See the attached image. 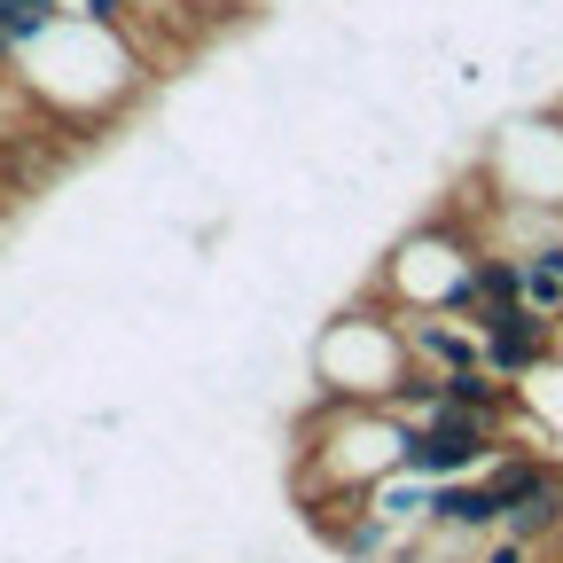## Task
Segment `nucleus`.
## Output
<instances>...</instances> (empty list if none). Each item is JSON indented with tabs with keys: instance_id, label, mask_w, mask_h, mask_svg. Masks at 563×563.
I'll use <instances>...</instances> for the list:
<instances>
[{
	"instance_id": "1",
	"label": "nucleus",
	"mask_w": 563,
	"mask_h": 563,
	"mask_svg": "<svg viewBox=\"0 0 563 563\" xmlns=\"http://www.w3.org/2000/svg\"><path fill=\"white\" fill-rule=\"evenodd\" d=\"M407 336L399 313H336L321 329V399H352V407H384L391 384L407 376Z\"/></svg>"
},
{
	"instance_id": "2",
	"label": "nucleus",
	"mask_w": 563,
	"mask_h": 563,
	"mask_svg": "<svg viewBox=\"0 0 563 563\" xmlns=\"http://www.w3.org/2000/svg\"><path fill=\"white\" fill-rule=\"evenodd\" d=\"M493 454H501V415H470V407H439L431 422H415L407 431V470L415 477H477Z\"/></svg>"
},
{
	"instance_id": "3",
	"label": "nucleus",
	"mask_w": 563,
	"mask_h": 563,
	"mask_svg": "<svg viewBox=\"0 0 563 563\" xmlns=\"http://www.w3.org/2000/svg\"><path fill=\"white\" fill-rule=\"evenodd\" d=\"M493 196H525V203H563V118L501 125L493 141Z\"/></svg>"
},
{
	"instance_id": "4",
	"label": "nucleus",
	"mask_w": 563,
	"mask_h": 563,
	"mask_svg": "<svg viewBox=\"0 0 563 563\" xmlns=\"http://www.w3.org/2000/svg\"><path fill=\"white\" fill-rule=\"evenodd\" d=\"M470 329H477V361L493 368V376H540L548 361H555V329L563 321H548V313H532L525 298L517 306H477L470 313Z\"/></svg>"
},
{
	"instance_id": "5",
	"label": "nucleus",
	"mask_w": 563,
	"mask_h": 563,
	"mask_svg": "<svg viewBox=\"0 0 563 563\" xmlns=\"http://www.w3.org/2000/svg\"><path fill=\"white\" fill-rule=\"evenodd\" d=\"M399 336H407V361L415 368H470L477 361V329L454 321V313H399Z\"/></svg>"
},
{
	"instance_id": "6",
	"label": "nucleus",
	"mask_w": 563,
	"mask_h": 563,
	"mask_svg": "<svg viewBox=\"0 0 563 563\" xmlns=\"http://www.w3.org/2000/svg\"><path fill=\"white\" fill-rule=\"evenodd\" d=\"M501 517H509V501H501L485 477H446V485L431 493V525H439V532L485 540V532H501Z\"/></svg>"
},
{
	"instance_id": "7",
	"label": "nucleus",
	"mask_w": 563,
	"mask_h": 563,
	"mask_svg": "<svg viewBox=\"0 0 563 563\" xmlns=\"http://www.w3.org/2000/svg\"><path fill=\"white\" fill-rule=\"evenodd\" d=\"M501 532H509V540H532V548H555V540H563V470H555V462L509 501Z\"/></svg>"
},
{
	"instance_id": "8",
	"label": "nucleus",
	"mask_w": 563,
	"mask_h": 563,
	"mask_svg": "<svg viewBox=\"0 0 563 563\" xmlns=\"http://www.w3.org/2000/svg\"><path fill=\"white\" fill-rule=\"evenodd\" d=\"M525 306L548 313V321H563V243L525 251Z\"/></svg>"
},
{
	"instance_id": "9",
	"label": "nucleus",
	"mask_w": 563,
	"mask_h": 563,
	"mask_svg": "<svg viewBox=\"0 0 563 563\" xmlns=\"http://www.w3.org/2000/svg\"><path fill=\"white\" fill-rule=\"evenodd\" d=\"M555 555H563V540H555Z\"/></svg>"
}]
</instances>
